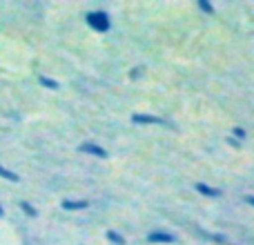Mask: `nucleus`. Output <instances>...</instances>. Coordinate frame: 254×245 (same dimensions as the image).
<instances>
[{
    "label": "nucleus",
    "mask_w": 254,
    "mask_h": 245,
    "mask_svg": "<svg viewBox=\"0 0 254 245\" xmlns=\"http://www.w3.org/2000/svg\"><path fill=\"white\" fill-rule=\"evenodd\" d=\"M85 22H87V27L92 31H96V34H107V31L112 29V18H110V13L103 11V9L87 11L85 13Z\"/></svg>",
    "instance_id": "f257e3e1"
},
{
    "label": "nucleus",
    "mask_w": 254,
    "mask_h": 245,
    "mask_svg": "<svg viewBox=\"0 0 254 245\" xmlns=\"http://www.w3.org/2000/svg\"><path fill=\"white\" fill-rule=\"evenodd\" d=\"M131 122L134 125H161V127H174L170 121L161 119L154 114H131Z\"/></svg>",
    "instance_id": "f03ea898"
},
{
    "label": "nucleus",
    "mask_w": 254,
    "mask_h": 245,
    "mask_svg": "<svg viewBox=\"0 0 254 245\" xmlns=\"http://www.w3.org/2000/svg\"><path fill=\"white\" fill-rule=\"evenodd\" d=\"M78 152L80 154H87V156L94 158H107V149L98 143H92V140H85V143L78 145Z\"/></svg>",
    "instance_id": "7ed1b4c3"
},
{
    "label": "nucleus",
    "mask_w": 254,
    "mask_h": 245,
    "mask_svg": "<svg viewBox=\"0 0 254 245\" xmlns=\"http://www.w3.org/2000/svg\"><path fill=\"white\" fill-rule=\"evenodd\" d=\"M147 241L149 243H163V245H170L176 241V237L172 232H165V230H152L147 234Z\"/></svg>",
    "instance_id": "20e7f679"
},
{
    "label": "nucleus",
    "mask_w": 254,
    "mask_h": 245,
    "mask_svg": "<svg viewBox=\"0 0 254 245\" xmlns=\"http://www.w3.org/2000/svg\"><path fill=\"white\" fill-rule=\"evenodd\" d=\"M63 210L67 212H80V210H87L89 207V201H85V198H80V201H74V198H65V201L61 203Z\"/></svg>",
    "instance_id": "39448f33"
},
{
    "label": "nucleus",
    "mask_w": 254,
    "mask_h": 245,
    "mask_svg": "<svg viewBox=\"0 0 254 245\" xmlns=\"http://www.w3.org/2000/svg\"><path fill=\"white\" fill-rule=\"evenodd\" d=\"M194 189H196L201 196H207V198H219V196H223V192H221L219 187H212V185H207V183H196V185H194Z\"/></svg>",
    "instance_id": "423d86ee"
},
{
    "label": "nucleus",
    "mask_w": 254,
    "mask_h": 245,
    "mask_svg": "<svg viewBox=\"0 0 254 245\" xmlns=\"http://www.w3.org/2000/svg\"><path fill=\"white\" fill-rule=\"evenodd\" d=\"M38 83L43 85L45 89H52V92H56V89H61V83H58V80L49 78V76H43V74L38 76Z\"/></svg>",
    "instance_id": "0eeeda50"
},
{
    "label": "nucleus",
    "mask_w": 254,
    "mask_h": 245,
    "mask_svg": "<svg viewBox=\"0 0 254 245\" xmlns=\"http://www.w3.org/2000/svg\"><path fill=\"white\" fill-rule=\"evenodd\" d=\"M18 207H20L22 214L29 216V219H36V216H38V210H36V207L31 205L29 201H20V203H18Z\"/></svg>",
    "instance_id": "6e6552de"
},
{
    "label": "nucleus",
    "mask_w": 254,
    "mask_h": 245,
    "mask_svg": "<svg viewBox=\"0 0 254 245\" xmlns=\"http://www.w3.org/2000/svg\"><path fill=\"white\" fill-rule=\"evenodd\" d=\"M0 179L9 181V183H18V181H20V176H18L16 172H11V170H9V167L0 165Z\"/></svg>",
    "instance_id": "1a4fd4ad"
},
{
    "label": "nucleus",
    "mask_w": 254,
    "mask_h": 245,
    "mask_svg": "<svg viewBox=\"0 0 254 245\" xmlns=\"http://www.w3.org/2000/svg\"><path fill=\"white\" fill-rule=\"evenodd\" d=\"M105 237H107V241L114 243V245H125V237L121 232H116V230H110Z\"/></svg>",
    "instance_id": "9d476101"
},
{
    "label": "nucleus",
    "mask_w": 254,
    "mask_h": 245,
    "mask_svg": "<svg viewBox=\"0 0 254 245\" xmlns=\"http://www.w3.org/2000/svg\"><path fill=\"white\" fill-rule=\"evenodd\" d=\"M196 4H198V9H201V11L210 13V16H212V13H214V4H212L210 0H198Z\"/></svg>",
    "instance_id": "9b49d317"
},
{
    "label": "nucleus",
    "mask_w": 254,
    "mask_h": 245,
    "mask_svg": "<svg viewBox=\"0 0 254 245\" xmlns=\"http://www.w3.org/2000/svg\"><path fill=\"white\" fill-rule=\"evenodd\" d=\"M246 136H248V131L243 129V127H234V129H232V138L239 140V143H241V140H246Z\"/></svg>",
    "instance_id": "f8f14e48"
},
{
    "label": "nucleus",
    "mask_w": 254,
    "mask_h": 245,
    "mask_svg": "<svg viewBox=\"0 0 254 245\" xmlns=\"http://www.w3.org/2000/svg\"><path fill=\"white\" fill-rule=\"evenodd\" d=\"M140 71H143V67H134V69L129 71V78H131V80H134V78H138V76H140Z\"/></svg>",
    "instance_id": "ddd939ff"
},
{
    "label": "nucleus",
    "mask_w": 254,
    "mask_h": 245,
    "mask_svg": "<svg viewBox=\"0 0 254 245\" xmlns=\"http://www.w3.org/2000/svg\"><path fill=\"white\" fill-rule=\"evenodd\" d=\"M228 143H230V145H232V147H241V143H239V140H234V138H232V136H230V138H228Z\"/></svg>",
    "instance_id": "4468645a"
},
{
    "label": "nucleus",
    "mask_w": 254,
    "mask_h": 245,
    "mask_svg": "<svg viewBox=\"0 0 254 245\" xmlns=\"http://www.w3.org/2000/svg\"><path fill=\"white\" fill-rule=\"evenodd\" d=\"M246 203H248V205H252V207H254V196H246Z\"/></svg>",
    "instance_id": "2eb2a0df"
},
{
    "label": "nucleus",
    "mask_w": 254,
    "mask_h": 245,
    "mask_svg": "<svg viewBox=\"0 0 254 245\" xmlns=\"http://www.w3.org/2000/svg\"><path fill=\"white\" fill-rule=\"evenodd\" d=\"M2 216H4V207L0 205V219H2Z\"/></svg>",
    "instance_id": "dca6fc26"
}]
</instances>
